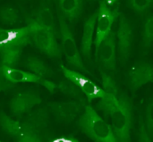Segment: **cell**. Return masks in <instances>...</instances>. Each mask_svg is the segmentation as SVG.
Returning a JSON list of instances; mask_svg holds the SVG:
<instances>
[{
  "mask_svg": "<svg viewBox=\"0 0 153 142\" xmlns=\"http://www.w3.org/2000/svg\"><path fill=\"white\" fill-rule=\"evenodd\" d=\"M153 40V17L150 15L144 23L143 34V43L144 48H149L152 46Z\"/></svg>",
  "mask_w": 153,
  "mask_h": 142,
  "instance_id": "obj_21",
  "label": "cell"
},
{
  "mask_svg": "<svg viewBox=\"0 0 153 142\" xmlns=\"http://www.w3.org/2000/svg\"><path fill=\"white\" fill-rule=\"evenodd\" d=\"M57 15L59 21V37L61 38L62 51L65 54L68 64L74 69L81 72L82 74H88L93 77V74L83 64L82 55L77 48L76 42L66 20L64 18L59 11H57Z\"/></svg>",
  "mask_w": 153,
  "mask_h": 142,
  "instance_id": "obj_3",
  "label": "cell"
},
{
  "mask_svg": "<svg viewBox=\"0 0 153 142\" xmlns=\"http://www.w3.org/2000/svg\"><path fill=\"white\" fill-rule=\"evenodd\" d=\"M138 140L139 141L142 142H152V137L150 136L145 124L143 120L140 122V127H139V133H138Z\"/></svg>",
  "mask_w": 153,
  "mask_h": 142,
  "instance_id": "obj_24",
  "label": "cell"
},
{
  "mask_svg": "<svg viewBox=\"0 0 153 142\" xmlns=\"http://www.w3.org/2000/svg\"><path fill=\"white\" fill-rule=\"evenodd\" d=\"M98 17V11L93 13L84 22L83 33L81 43L82 55L87 64H91V46L93 43V34L95 30L96 21Z\"/></svg>",
  "mask_w": 153,
  "mask_h": 142,
  "instance_id": "obj_15",
  "label": "cell"
},
{
  "mask_svg": "<svg viewBox=\"0 0 153 142\" xmlns=\"http://www.w3.org/2000/svg\"><path fill=\"white\" fill-rule=\"evenodd\" d=\"M0 126L5 133L14 138L17 141L31 142L40 141L37 132L30 129L25 123L13 120L3 112L0 113Z\"/></svg>",
  "mask_w": 153,
  "mask_h": 142,
  "instance_id": "obj_5",
  "label": "cell"
},
{
  "mask_svg": "<svg viewBox=\"0 0 153 142\" xmlns=\"http://www.w3.org/2000/svg\"><path fill=\"white\" fill-rule=\"evenodd\" d=\"M103 1L108 8H111V7L115 6L119 0H103Z\"/></svg>",
  "mask_w": 153,
  "mask_h": 142,
  "instance_id": "obj_26",
  "label": "cell"
},
{
  "mask_svg": "<svg viewBox=\"0 0 153 142\" xmlns=\"http://www.w3.org/2000/svg\"><path fill=\"white\" fill-rule=\"evenodd\" d=\"M83 0H58V11L71 23L75 22L82 10Z\"/></svg>",
  "mask_w": 153,
  "mask_h": 142,
  "instance_id": "obj_16",
  "label": "cell"
},
{
  "mask_svg": "<svg viewBox=\"0 0 153 142\" xmlns=\"http://www.w3.org/2000/svg\"><path fill=\"white\" fill-rule=\"evenodd\" d=\"M116 39H117V50L119 55V61L122 65L126 64L128 61L133 41H134V33L131 24L124 15H120L118 30L116 32Z\"/></svg>",
  "mask_w": 153,
  "mask_h": 142,
  "instance_id": "obj_11",
  "label": "cell"
},
{
  "mask_svg": "<svg viewBox=\"0 0 153 142\" xmlns=\"http://www.w3.org/2000/svg\"><path fill=\"white\" fill-rule=\"evenodd\" d=\"M118 15V7L116 6L114 10L108 8L104 1L102 0L100 4V8L98 10V17H97V32L96 38L94 41L95 45V59L97 58V52L99 47L102 40L106 38V36L112 30V26L114 24L115 20Z\"/></svg>",
  "mask_w": 153,
  "mask_h": 142,
  "instance_id": "obj_8",
  "label": "cell"
},
{
  "mask_svg": "<svg viewBox=\"0 0 153 142\" xmlns=\"http://www.w3.org/2000/svg\"><path fill=\"white\" fill-rule=\"evenodd\" d=\"M26 22L31 43L49 57L56 59L61 58L62 50L56 41V36L51 31L37 23L33 18L26 17Z\"/></svg>",
  "mask_w": 153,
  "mask_h": 142,
  "instance_id": "obj_4",
  "label": "cell"
},
{
  "mask_svg": "<svg viewBox=\"0 0 153 142\" xmlns=\"http://www.w3.org/2000/svg\"><path fill=\"white\" fill-rule=\"evenodd\" d=\"M31 44L28 27L19 29H0V55L16 48H24Z\"/></svg>",
  "mask_w": 153,
  "mask_h": 142,
  "instance_id": "obj_6",
  "label": "cell"
},
{
  "mask_svg": "<svg viewBox=\"0 0 153 142\" xmlns=\"http://www.w3.org/2000/svg\"><path fill=\"white\" fill-rule=\"evenodd\" d=\"M153 81V68L151 64L141 62L134 64L128 73V85L132 91Z\"/></svg>",
  "mask_w": 153,
  "mask_h": 142,
  "instance_id": "obj_14",
  "label": "cell"
},
{
  "mask_svg": "<svg viewBox=\"0 0 153 142\" xmlns=\"http://www.w3.org/2000/svg\"><path fill=\"white\" fill-rule=\"evenodd\" d=\"M0 18L2 21L6 25H13L18 21L19 13L18 11L13 7H4L0 11Z\"/></svg>",
  "mask_w": 153,
  "mask_h": 142,
  "instance_id": "obj_20",
  "label": "cell"
},
{
  "mask_svg": "<svg viewBox=\"0 0 153 142\" xmlns=\"http://www.w3.org/2000/svg\"><path fill=\"white\" fill-rule=\"evenodd\" d=\"M152 109H153V101L152 99H150L149 104L147 105L146 110H145V119L144 124L146 126V129L150 134L151 137L153 135V119H152Z\"/></svg>",
  "mask_w": 153,
  "mask_h": 142,
  "instance_id": "obj_22",
  "label": "cell"
},
{
  "mask_svg": "<svg viewBox=\"0 0 153 142\" xmlns=\"http://www.w3.org/2000/svg\"><path fill=\"white\" fill-rule=\"evenodd\" d=\"M77 126L85 135L96 142H117L113 129L90 105H85Z\"/></svg>",
  "mask_w": 153,
  "mask_h": 142,
  "instance_id": "obj_2",
  "label": "cell"
},
{
  "mask_svg": "<svg viewBox=\"0 0 153 142\" xmlns=\"http://www.w3.org/2000/svg\"><path fill=\"white\" fill-rule=\"evenodd\" d=\"M34 20L43 28L51 31L56 37L59 36V31L56 25V21L51 9L47 5H42L35 13Z\"/></svg>",
  "mask_w": 153,
  "mask_h": 142,
  "instance_id": "obj_17",
  "label": "cell"
},
{
  "mask_svg": "<svg viewBox=\"0 0 153 142\" xmlns=\"http://www.w3.org/2000/svg\"><path fill=\"white\" fill-rule=\"evenodd\" d=\"M60 68L65 79L74 82L83 93V95L86 96L89 102H91L92 100L97 98H101L104 96L103 89L96 85V83L84 76L82 73L74 70H71L63 64L60 65Z\"/></svg>",
  "mask_w": 153,
  "mask_h": 142,
  "instance_id": "obj_7",
  "label": "cell"
},
{
  "mask_svg": "<svg viewBox=\"0 0 153 142\" xmlns=\"http://www.w3.org/2000/svg\"><path fill=\"white\" fill-rule=\"evenodd\" d=\"M117 39L116 32L111 30L100 43L96 61H99L104 71L115 72L117 70Z\"/></svg>",
  "mask_w": 153,
  "mask_h": 142,
  "instance_id": "obj_10",
  "label": "cell"
},
{
  "mask_svg": "<svg viewBox=\"0 0 153 142\" xmlns=\"http://www.w3.org/2000/svg\"><path fill=\"white\" fill-rule=\"evenodd\" d=\"M102 78L104 96L99 98L98 110L111 121V127L117 141H130V132L133 121V106L129 98L122 92L113 78L107 72L100 69Z\"/></svg>",
  "mask_w": 153,
  "mask_h": 142,
  "instance_id": "obj_1",
  "label": "cell"
},
{
  "mask_svg": "<svg viewBox=\"0 0 153 142\" xmlns=\"http://www.w3.org/2000/svg\"><path fill=\"white\" fill-rule=\"evenodd\" d=\"M42 98L35 91H25L16 94L10 102V110L14 117H22L33 107L41 104Z\"/></svg>",
  "mask_w": 153,
  "mask_h": 142,
  "instance_id": "obj_13",
  "label": "cell"
},
{
  "mask_svg": "<svg viewBox=\"0 0 153 142\" xmlns=\"http://www.w3.org/2000/svg\"><path fill=\"white\" fill-rule=\"evenodd\" d=\"M86 102L79 100L68 102H51L48 104V107L58 122L69 124L82 114Z\"/></svg>",
  "mask_w": 153,
  "mask_h": 142,
  "instance_id": "obj_12",
  "label": "cell"
},
{
  "mask_svg": "<svg viewBox=\"0 0 153 142\" xmlns=\"http://www.w3.org/2000/svg\"><path fill=\"white\" fill-rule=\"evenodd\" d=\"M56 89H58L63 94H65L68 97L74 98L79 101L85 102V99L82 96L83 93L80 90V89L74 82H72L71 81H69L67 79L61 81L59 82V84L56 85Z\"/></svg>",
  "mask_w": 153,
  "mask_h": 142,
  "instance_id": "obj_19",
  "label": "cell"
},
{
  "mask_svg": "<svg viewBox=\"0 0 153 142\" xmlns=\"http://www.w3.org/2000/svg\"><path fill=\"white\" fill-rule=\"evenodd\" d=\"M13 87H14V83L9 81L8 80H6L4 76L0 74V92L6 91Z\"/></svg>",
  "mask_w": 153,
  "mask_h": 142,
  "instance_id": "obj_25",
  "label": "cell"
},
{
  "mask_svg": "<svg viewBox=\"0 0 153 142\" xmlns=\"http://www.w3.org/2000/svg\"><path fill=\"white\" fill-rule=\"evenodd\" d=\"M28 70L33 72V74L39 76L40 78L47 79L53 75L51 69L40 59L35 56H29L25 59L23 64Z\"/></svg>",
  "mask_w": 153,
  "mask_h": 142,
  "instance_id": "obj_18",
  "label": "cell"
},
{
  "mask_svg": "<svg viewBox=\"0 0 153 142\" xmlns=\"http://www.w3.org/2000/svg\"><path fill=\"white\" fill-rule=\"evenodd\" d=\"M0 74L4 76L6 80L13 83H20V82H30V83H37L44 86L50 93H55L56 90V84L48 81V79L40 78L31 72H27L19 69H15L13 67H9L5 65H0Z\"/></svg>",
  "mask_w": 153,
  "mask_h": 142,
  "instance_id": "obj_9",
  "label": "cell"
},
{
  "mask_svg": "<svg viewBox=\"0 0 153 142\" xmlns=\"http://www.w3.org/2000/svg\"><path fill=\"white\" fill-rule=\"evenodd\" d=\"M152 0H129L130 6L137 12H144L152 5Z\"/></svg>",
  "mask_w": 153,
  "mask_h": 142,
  "instance_id": "obj_23",
  "label": "cell"
}]
</instances>
